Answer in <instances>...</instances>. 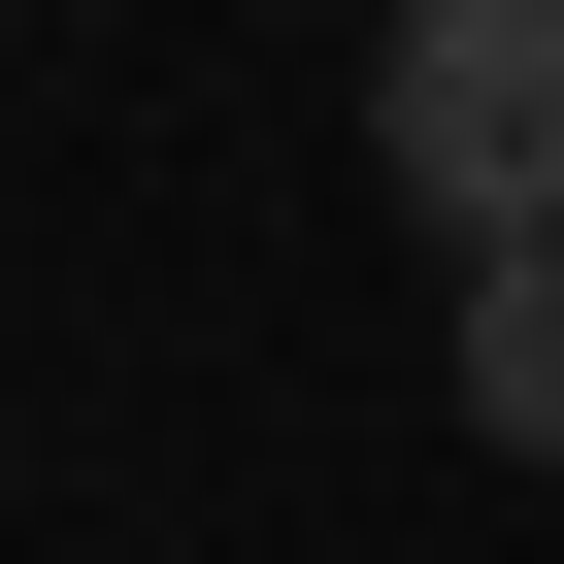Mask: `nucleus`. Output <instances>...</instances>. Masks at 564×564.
<instances>
[{
  "mask_svg": "<svg viewBox=\"0 0 564 564\" xmlns=\"http://www.w3.org/2000/svg\"><path fill=\"white\" fill-rule=\"evenodd\" d=\"M366 166H399V232L531 265L564 232V0H399L366 34Z\"/></svg>",
  "mask_w": 564,
  "mask_h": 564,
  "instance_id": "f257e3e1",
  "label": "nucleus"
},
{
  "mask_svg": "<svg viewBox=\"0 0 564 564\" xmlns=\"http://www.w3.org/2000/svg\"><path fill=\"white\" fill-rule=\"evenodd\" d=\"M465 432H498V465H564V232H531V265H465Z\"/></svg>",
  "mask_w": 564,
  "mask_h": 564,
  "instance_id": "f03ea898",
  "label": "nucleus"
}]
</instances>
